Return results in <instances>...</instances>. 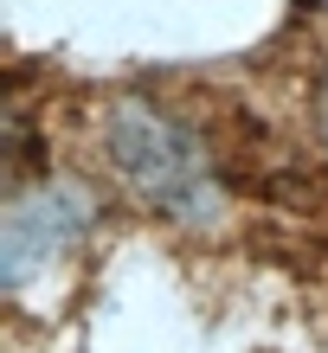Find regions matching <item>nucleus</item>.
Instances as JSON below:
<instances>
[{
    "instance_id": "obj_1",
    "label": "nucleus",
    "mask_w": 328,
    "mask_h": 353,
    "mask_svg": "<svg viewBox=\"0 0 328 353\" xmlns=\"http://www.w3.org/2000/svg\"><path fill=\"white\" fill-rule=\"evenodd\" d=\"M104 154H110V174L155 219L187 225V232H206V225L225 219V186H219V168H213L206 141L168 103L122 97L104 116Z\"/></svg>"
},
{
    "instance_id": "obj_2",
    "label": "nucleus",
    "mask_w": 328,
    "mask_h": 353,
    "mask_svg": "<svg viewBox=\"0 0 328 353\" xmlns=\"http://www.w3.org/2000/svg\"><path fill=\"white\" fill-rule=\"evenodd\" d=\"M90 219H97V199L77 180H39L26 193H13L7 199V225H0V276H7L13 296L39 270H52L65 257L71 244L90 232Z\"/></svg>"
}]
</instances>
